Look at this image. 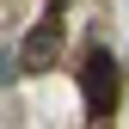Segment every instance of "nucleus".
<instances>
[{
  "mask_svg": "<svg viewBox=\"0 0 129 129\" xmlns=\"http://www.w3.org/2000/svg\"><path fill=\"white\" fill-rule=\"evenodd\" d=\"M12 74H19V61H12L6 49H0V86H12Z\"/></svg>",
  "mask_w": 129,
  "mask_h": 129,
  "instance_id": "3",
  "label": "nucleus"
},
{
  "mask_svg": "<svg viewBox=\"0 0 129 129\" xmlns=\"http://www.w3.org/2000/svg\"><path fill=\"white\" fill-rule=\"evenodd\" d=\"M80 86H86V117L105 123L111 111H117V99H123V68H117V55H111V49H92L86 61H80Z\"/></svg>",
  "mask_w": 129,
  "mask_h": 129,
  "instance_id": "1",
  "label": "nucleus"
},
{
  "mask_svg": "<svg viewBox=\"0 0 129 129\" xmlns=\"http://www.w3.org/2000/svg\"><path fill=\"white\" fill-rule=\"evenodd\" d=\"M55 55H61V25H55V19H43V25L31 31V37H25L19 61H25L31 74H43V68H55Z\"/></svg>",
  "mask_w": 129,
  "mask_h": 129,
  "instance_id": "2",
  "label": "nucleus"
}]
</instances>
